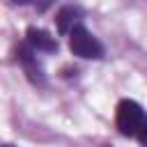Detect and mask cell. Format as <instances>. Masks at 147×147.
I'll use <instances>...</instances> for the list:
<instances>
[{
    "instance_id": "6da1fadb",
    "label": "cell",
    "mask_w": 147,
    "mask_h": 147,
    "mask_svg": "<svg viewBox=\"0 0 147 147\" xmlns=\"http://www.w3.org/2000/svg\"><path fill=\"white\" fill-rule=\"evenodd\" d=\"M11 55H14L16 67L23 71L25 80L34 90H46L48 87V74H46V64H44V53H39L25 39H21V41L14 44Z\"/></svg>"
},
{
    "instance_id": "7a4b0ae2",
    "label": "cell",
    "mask_w": 147,
    "mask_h": 147,
    "mask_svg": "<svg viewBox=\"0 0 147 147\" xmlns=\"http://www.w3.org/2000/svg\"><path fill=\"white\" fill-rule=\"evenodd\" d=\"M67 39V46H69V53L78 60H85V62H101L106 60L108 51H106V44L83 23L74 25L71 32L64 37Z\"/></svg>"
},
{
    "instance_id": "3957f363",
    "label": "cell",
    "mask_w": 147,
    "mask_h": 147,
    "mask_svg": "<svg viewBox=\"0 0 147 147\" xmlns=\"http://www.w3.org/2000/svg\"><path fill=\"white\" fill-rule=\"evenodd\" d=\"M145 122H147V110L140 101L124 96L115 103V129L119 136L136 140V136Z\"/></svg>"
},
{
    "instance_id": "277c9868",
    "label": "cell",
    "mask_w": 147,
    "mask_h": 147,
    "mask_svg": "<svg viewBox=\"0 0 147 147\" xmlns=\"http://www.w3.org/2000/svg\"><path fill=\"white\" fill-rule=\"evenodd\" d=\"M23 39L44 55H55L60 51V39L41 25H28L25 32H23Z\"/></svg>"
},
{
    "instance_id": "5b68a950",
    "label": "cell",
    "mask_w": 147,
    "mask_h": 147,
    "mask_svg": "<svg viewBox=\"0 0 147 147\" xmlns=\"http://www.w3.org/2000/svg\"><path fill=\"white\" fill-rule=\"evenodd\" d=\"M83 21H85V9L78 2H64V5H60V9L53 16V23H55V30H57L60 37H67L71 32V28L78 25V23H83Z\"/></svg>"
},
{
    "instance_id": "8992f818",
    "label": "cell",
    "mask_w": 147,
    "mask_h": 147,
    "mask_svg": "<svg viewBox=\"0 0 147 147\" xmlns=\"http://www.w3.org/2000/svg\"><path fill=\"white\" fill-rule=\"evenodd\" d=\"M11 7H28V9H32V11H37V14H46L57 0H7Z\"/></svg>"
},
{
    "instance_id": "52a82bcc",
    "label": "cell",
    "mask_w": 147,
    "mask_h": 147,
    "mask_svg": "<svg viewBox=\"0 0 147 147\" xmlns=\"http://www.w3.org/2000/svg\"><path fill=\"white\" fill-rule=\"evenodd\" d=\"M136 142L140 145V147H147V122L142 124V129L138 131V136H136Z\"/></svg>"
}]
</instances>
